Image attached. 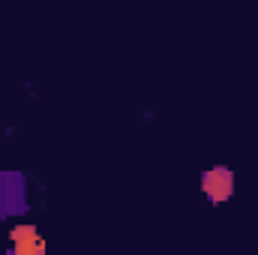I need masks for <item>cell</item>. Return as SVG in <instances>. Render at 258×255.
I'll list each match as a JSON object with an SVG mask.
<instances>
[{
    "label": "cell",
    "instance_id": "1",
    "mask_svg": "<svg viewBox=\"0 0 258 255\" xmlns=\"http://www.w3.org/2000/svg\"><path fill=\"white\" fill-rule=\"evenodd\" d=\"M201 192L213 201V204H225L234 195V171L225 165H213L201 174Z\"/></svg>",
    "mask_w": 258,
    "mask_h": 255
},
{
    "label": "cell",
    "instance_id": "2",
    "mask_svg": "<svg viewBox=\"0 0 258 255\" xmlns=\"http://www.w3.org/2000/svg\"><path fill=\"white\" fill-rule=\"evenodd\" d=\"M9 243H12V252L15 255H45L48 252V243H45V237H42V231L36 225H12Z\"/></svg>",
    "mask_w": 258,
    "mask_h": 255
}]
</instances>
